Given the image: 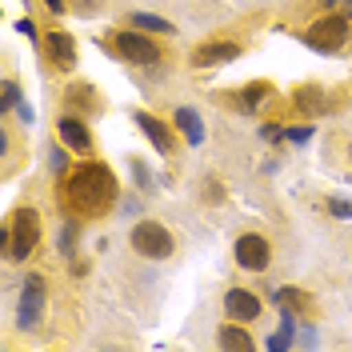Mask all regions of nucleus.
<instances>
[{
    "label": "nucleus",
    "mask_w": 352,
    "mask_h": 352,
    "mask_svg": "<svg viewBox=\"0 0 352 352\" xmlns=\"http://www.w3.org/2000/svg\"><path fill=\"white\" fill-rule=\"evenodd\" d=\"M264 96H272V85H264V80H256V85L241 88V104H244V109H261Z\"/></svg>",
    "instance_id": "nucleus-15"
},
{
    "label": "nucleus",
    "mask_w": 352,
    "mask_h": 352,
    "mask_svg": "<svg viewBox=\"0 0 352 352\" xmlns=\"http://www.w3.org/2000/svg\"><path fill=\"white\" fill-rule=\"evenodd\" d=\"M296 104L305 112H316L320 109V88H296Z\"/></svg>",
    "instance_id": "nucleus-19"
},
{
    "label": "nucleus",
    "mask_w": 352,
    "mask_h": 352,
    "mask_svg": "<svg viewBox=\"0 0 352 352\" xmlns=\"http://www.w3.org/2000/svg\"><path fill=\"white\" fill-rule=\"evenodd\" d=\"M329 212H332V217H349L352 220V204H349V200H340V197H332L329 200Z\"/></svg>",
    "instance_id": "nucleus-21"
},
{
    "label": "nucleus",
    "mask_w": 352,
    "mask_h": 352,
    "mask_svg": "<svg viewBox=\"0 0 352 352\" xmlns=\"http://www.w3.org/2000/svg\"><path fill=\"white\" fill-rule=\"evenodd\" d=\"M224 312H228V320L248 324V320L261 316V296L248 292V288H228V292H224Z\"/></svg>",
    "instance_id": "nucleus-8"
},
{
    "label": "nucleus",
    "mask_w": 352,
    "mask_h": 352,
    "mask_svg": "<svg viewBox=\"0 0 352 352\" xmlns=\"http://www.w3.org/2000/svg\"><path fill=\"white\" fill-rule=\"evenodd\" d=\"M136 124H140V132H144V136H148L164 156L176 153V136H173V129H168L160 116H153V112H136Z\"/></svg>",
    "instance_id": "nucleus-9"
},
{
    "label": "nucleus",
    "mask_w": 352,
    "mask_h": 352,
    "mask_svg": "<svg viewBox=\"0 0 352 352\" xmlns=\"http://www.w3.org/2000/svg\"><path fill=\"white\" fill-rule=\"evenodd\" d=\"M220 349H232V352H248L252 349V336L241 329V324H224L220 329Z\"/></svg>",
    "instance_id": "nucleus-13"
},
{
    "label": "nucleus",
    "mask_w": 352,
    "mask_h": 352,
    "mask_svg": "<svg viewBox=\"0 0 352 352\" xmlns=\"http://www.w3.org/2000/svg\"><path fill=\"white\" fill-rule=\"evenodd\" d=\"M112 44H116V52H120L124 60H132V65H160V48H156V41L144 36V32H136V28L116 32Z\"/></svg>",
    "instance_id": "nucleus-4"
},
{
    "label": "nucleus",
    "mask_w": 352,
    "mask_h": 352,
    "mask_svg": "<svg viewBox=\"0 0 352 352\" xmlns=\"http://www.w3.org/2000/svg\"><path fill=\"white\" fill-rule=\"evenodd\" d=\"M176 129L184 132L192 144H200V140H204V124H200V116L192 109H180V112H176Z\"/></svg>",
    "instance_id": "nucleus-14"
},
{
    "label": "nucleus",
    "mask_w": 352,
    "mask_h": 352,
    "mask_svg": "<svg viewBox=\"0 0 352 352\" xmlns=\"http://www.w3.org/2000/svg\"><path fill=\"white\" fill-rule=\"evenodd\" d=\"M276 300H280V305H288L292 312H308V300L300 296V288H280V292H276Z\"/></svg>",
    "instance_id": "nucleus-18"
},
{
    "label": "nucleus",
    "mask_w": 352,
    "mask_h": 352,
    "mask_svg": "<svg viewBox=\"0 0 352 352\" xmlns=\"http://www.w3.org/2000/svg\"><path fill=\"white\" fill-rule=\"evenodd\" d=\"M41 300H44V280L41 276H28L24 296H21V324L24 329H32V324L41 320Z\"/></svg>",
    "instance_id": "nucleus-11"
},
{
    "label": "nucleus",
    "mask_w": 352,
    "mask_h": 352,
    "mask_svg": "<svg viewBox=\"0 0 352 352\" xmlns=\"http://www.w3.org/2000/svg\"><path fill=\"white\" fill-rule=\"evenodd\" d=\"M349 156H352V148H349Z\"/></svg>",
    "instance_id": "nucleus-27"
},
{
    "label": "nucleus",
    "mask_w": 352,
    "mask_h": 352,
    "mask_svg": "<svg viewBox=\"0 0 352 352\" xmlns=\"http://www.w3.org/2000/svg\"><path fill=\"white\" fill-rule=\"evenodd\" d=\"M44 8H48V12H65L68 0H44Z\"/></svg>",
    "instance_id": "nucleus-24"
},
{
    "label": "nucleus",
    "mask_w": 352,
    "mask_h": 352,
    "mask_svg": "<svg viewBox=\"0 0 352 352\" xmlns=\"http://www.w3.org/2000/svg\"><path fill=\"white\" fill-rule=\"evenodd\" d=\"M52 168H56V173H68V156L60 153V148H52Z\"/></svg>",
    "instance_id": "nucleus-22"
},
{
    "label": "nucleus",
    "mask_w": 352,
    "mask_h": 352,
    "mask_svg": "<svg viewBox=\"0 0 352 352\" xmlns=\"http://www.w3.org/2000/svg\"><path fill=\"white\" fill-rule=\"evenodd\" d=\"M344 41H349V21L344 16H320L308 28V44L320 48V52H336Z\"/></svg>",
    "instance_id": "nucleus-5"
},
{
    "label": "nucleus",
    "mask_w": 352,
    "mask_h": 352,
    "mask_svg": "<svg viewBox=\"0 0 352 352\" xmlns=\"http://www.w3.org/2000/svg\"><path fill=\"white\" fill-rule=\"evenodd\" d=\"M56 132H60V144H68L72 153H92V132H88L85 120L60 116V120H56Z\"/></svg>",
    "instance_id": "nucleus-10"
},
{
    "label": "nucleus",
    "mask_w": 352,
    "mask_h": 352,
    "mask_svg": "<svg viewBox=\"0 0 352 352\" xmlns=\"http://www.w3.org/2000/svg\"><path fill=\"white\" fill-rule=\"evenodd\" d=\"M268 261H272V248H268L264 236L244 232L241 241H236V264H241V268H248V272H264Z\"/></svg>",
    "instance_id": "nucleus-6"
},
{
    "label": "nucleus",
    "mask_w": 352,
    "mask_h": 352,
    "mask_svg": "<svg viewBox=\"0 0 352 352\" xmlns=\"http://www.w3.org/2000/svg\"><path fill=\"white\" fill-rule=\"evenodd\" d=\"M241 56V44L236 41H204L192 48V68H220L228 60Z\"/></svg>",
    "instance_id": "nucleus-7"
},
{
    "label": "nucleus",
    "mask_w": 352,
    "mask_h": 352,
    "mask_svg": "<svg viewBox=\"0 0 352 352\" xmlns=\"http://www.w3.org/2000/svg\"><path fill=\"white\" fill-rule=\"evenodd\" d=\"M132 24H136V28H144V32H173V24L164 21V16H148V12H136Z\"/></svg>",
    "instance_id": "nucleus-16"
},
{
    "label": "nucleus",
    "mask_w": 352,
    "mask_h": 352,
    "mask_svg": "<svg viewBox=\"0 0 352 352\" xmlns=\"http://www.w3.org/2000/svg\"><path fill=\"white\" fill-rule=\"evenodd\" d=\"M68 100H72L76 109H96V92H92L88 85H72L68 88Z\"/></svg>",
    "instance_id": "nucleus-17"
},
{
    "label": "nucleus",
    "mask_w": 352,
    "mask_h": 352,
    "mask_svg": "<svg viewBox=\"0 0 352 352\" xmlns=\"http://www.w3.org/2000/svg\"><path fill=\"white\" fill-rule=\"evenodd\" d=\"M44 41H48V52H52V60H56L60 68L76 65V44H72V36H68V32H48Z\"/></svg>",
    "instance_id": "nucleus-12"
},
{
    "label": "nucleus",
    "mask_w": 352,
    "mask_h": 352,
    "mask_svg": "<svg viewBox=\"0 0 352 352\" xmlns=\"http://www.w3.org/2000/svg\"><path fill=\"white\" fill-rule=\"evenodd\" d=\"M80 12H96V0H80Z\"/></svg>",
    "instance_id": "nucleus-26"
},
{
    "label": "nucleus",
    "mask_w": 352,
    "mask_h": 352,
    "mask_svg": "<svg viewBox=\"0 0 352 352\" xmlns=\"http://www.w3.org/2000/svg\"><path fill=\"white\" fill-rule=\"evenodd\" d=\"M132 248L148 261H164V256H173V232L160 220H140L132 228Z\"/></svg>",
    "instance_id": "nucleus-3"
},
{
    "label": "nucleus",
    "mask_w": 352,
    "mask_h": 352,
    "mask_svg": "<svg viewBox=\"0 0 352 352\" xmlns=\"http://www.w3.org/2000/svg\"><path fill=\"white\" fill-rule=\"evenodd\" d=\"M16 32H24L28 41H36V24H32V21H21V24H16Z\"/></svg>",
    "instance_id": "nucleus-23"
},
{
    "label": "nucleus",
    "mask_w": 352,
    "mask_h": 352,
    "mask_svg": "<svg viewBox=\"0 0 352 352\" xmlns=\"http://www.w3.org/2000/svg\"><path fill=\"white\" fill-rule=\"evenodd\" d=\"M308 132L312 129H288V136H292V140H308Z\"/></svg>",
    "instance_id": "nucleus-25"
},
{
    "label": "nucleus",
    "mask_w": 352,
    "mask_h": 352,
    "mask_svg": "<svg viewBox=\"0 0 352 352\" xmlns=\"http://www.w3.org/2000/svg\"><path fill=\"white\" fill-rule=\"evenodd\" d=\"M36 244H41V212L24 204V208H16L12 220H8L4 248H8V256H12V261H28Z\"/></svg>",
    "instance_id": "nucleus-2"
},
{
    "label": "nucleus",
    "mask_w": 352,
    "mask_h": 352,
    "mask_svg": "<svg viewBox=\"0 0 352 352\" xmlns=\"http://www.w3.org/2000/svg\"><path fill=\"white\" fill-rule=\"evenodd\" d=\"M0 96H4V100H0L4 109H16V104H21V85H16V80H4V85H0Z\"/></svg>",
    "instance_id": "nucleus-20"
},
{
    "label": "nucleus",
    "mask_w": 352,
    "mask_h": 352,
    "mask_svg": "<svg viewBox=\"0 0 352 352\" xmlns=\"http://www.w3.org/2000/svg\"><path fill=\"white\" fill-rule=\"evenodd\" d=\"M65 200L68 208L85 220L104 217L112 208V200H116V176L109 173V164L88 160V164H80L65 176Z\"/></svg>",
    "instance_id": "nucleus-1"
}]
</instances>
